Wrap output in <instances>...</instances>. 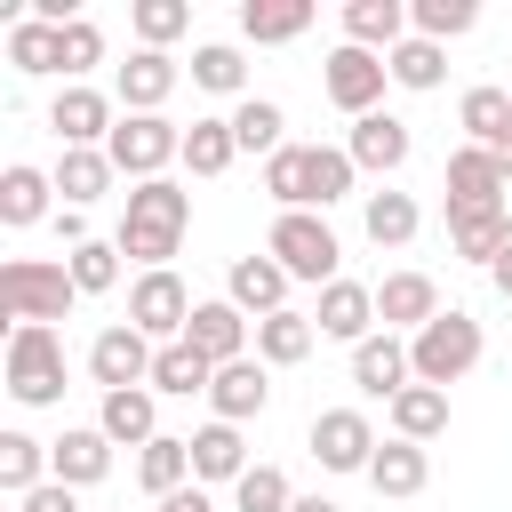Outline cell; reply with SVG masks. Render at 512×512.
Masks as SVG:
<instances>
[{
    "label": "cell",
    "mask_w": 512,
    "mask_h": 512,
    "mask_svg": "<svg viewBox=\"0 0 512 512\" xmlns=\"http://www.w3.org/2000/svg\"><path fill=\"white\" fill-rule=\"evenodd\" d=\"M240 472H248L240 424H200L192 432V480H240Z\"/></svg>",
    "instance_id": "31"
},
{
    "label": "cell",
    "mask_w": 512,
    "mask_h": 512,
    "mask_svg": "<svg viewBox=\"0 0 512 512\" xmlns=\"http://www.w3.org/2000/svg\"><path fill=\"white\" fill-rule=\"evenodd\" d=\"M264 256H272L288 280H312V288L344 280V272H336V264H344V248H336L328 216H312V208H280V216H272V232H264Z\"/></svg>",
    "instance_id": "4"
},
{
    "label": "cell",
    "mask_w": 512,
    "mask_h": 512,
    "mask_svg": "<svg viewBox=\"0 0 512 512\" xmlns=\"http://www.w3.org/2000/svg\"><path fill=\"white\" fill-rule=\"evenodd\" d=\"M192 80H200L208 96H240V80H248V64H240V48H224V40H208V48H192Z\"/></svg>",
    "instance_id": "45"
},
{
    "label": "cell",
    "mask_w": 512,
    "mask_h": 512,
    "mask_svg": "<svg viewBox=\"0 0 512 512\" xmlns=\"http://www.w3.org/2000/svg\"><path fill=\"white\" fill-rule=\"evenodd\" d=\"M120 168H112V152H72L64 144V160H56V192H64V208H88V200H104V184H112Z\"/></svg>",
    "instance_id": "36"
},
{
    "label": "cell",
    "mask_w": 512,
    "mask_h": 512,
    "mask_svg": "<svg viewBox=\"0 0 512 512\" xmlns=\"http://www.w3.org/2000/svg\"><path fill=\"white\" fill-rule=\"evenodd\" d=\"M408 368H416V384H440V392H448L456 376H472V368H480V320L448 304L432 328H416V336H408Z\"/></svg>",
    "instance_id": "5"
},
{
    "label": "cell",
    "mask_w": 512,
    "mask_h": 512,
    "mask_svg": "<svg viewBox=\"0 0 512 512\" xmlns=\"http://www.w3.org/2000/svg\"><path fill=\"white\" fill-rule=\"evenodd\" d=\"M176 56H160V48H136L128 64H120V112H160L168 96H176Z\"/></svg>",
    "instance_id": "19"
},
{
    "label": "cell",
    "mask_w": 512,
    "mask_h": 512,
    "mask_svg": "<svg viewBox=\"0 0 512 512\" xmlns=\"http://www.w3.org/2000/svg\"><path fill=\"white\" fill-rule=\"evenodd\" d=\"M152 360H160V344H152L144 328H128V320H112V328L88 344V376H96L104 392H136V384H152Z\"/></svg>",
    "instance_id": "8"
},
{
    "label": "cell",
    "mask_w": 512,
    "mask_h": 512,
    "mask_svg": "<svg viewBox=\"0 0 512 512\" xmlns=\"http://www.w3.org/2000/svg\"><path fill=\"white\" fill-rule=\"evenodd\" d=\"M392 432L416 440V448L440 440V432H448V392H440V384H408V392L392 400Z\"/></svg>",
    "instance_id": "30"
},
{
    "label": "cell",
    "mask_w": 512,
    "mask_h": 512,
    "mask_svg": "<svg viewBox=\"0 0 512 512\" xmlns=\"http://www.w3.org/2000/svg\"><path fill=\"white\" fill-rule=\"evenodd\" d=\"M312 312H272V320H256V360L264 368H296L304 352H312Z\"/></svg>",
    "instance_id": "29"
},
{
    "label": "cell",
    "mask_w": 512,
    "mask_h": 512,
    "mask_svg": "<svg viewBox=\"0 0 512 512\" xmlns=\"http://www.w3.org/2000/svg\"><path fill=\"white\" fill-rule=\"evenodd\" d=\"M96 432H104L112 448H152V440H160L152 384H136V392H104V408H96Z\"/></svg>",
    "instance_id": "18"
},
{
    "label": "cell",
    "mask_w": 512,
    "mask_h": 512,
    "mask_svg": "<svg viewBox=\"0 0 512 512\" xmlns=\"http://www.w3.org/2000/svg\"><path fill=\"white\" fill-rule=\"evenodd\" d=\"M208 384H216V368H208L192 344H160V360H152V392L192 400V392H208Z\"/></svg>",
    "instance_id": "38"
},
{
    "label": "cell",
    "mask_w": 512,
    "mask_h": 512,
    "mask_svg": "<svg viewBox=\"0 0 512 512\" xmlns=\"http://www.w3.org/2000/svg\"><path fill=\"white\" fill-rule=\"evenodd\" d=\"M224 288H232V304H240V312H256V320H272V312H288V272H280L272 256H240Z\"/></svg>",
    "instance_id": "24"
},
{
    "label": "cell",
    "mask_w": 512,
    "mask_h": 512,
    "mask_svg": "<svg viewBox=\"0 0 512 512\" xmlns=\"http://www.w3.org/2000/svg\"><path fill=\"white\" fill-rule=\"evenodd\" d=\"M184 224H192V192L176 184V176H152V184H136L128 192V216H120V256H136L144 272H168V256H176V240H184Z\"/></svg>",
    "instance_id": "1"
},
{
    "label": "cell",
    "mask_w": 512,
    "mask_h": 512,
    "mask_svg": "<svg viewBox=\"0 0 512 512\" xmlns=\"http://www.w3.org/2000/svg\"><path fill=\"white\" fill-rule=\"evenodd\" d=\"M112 472V440L96 432V424H72L64 440H48V480H64V488H96Z\"/></svg>",
    "instance_id": "16"
},
{
    "label": "cell",
    "mask_w": 512,
    "mask_h": 512,
    "mask_svg": "<svg viewBox=\"0 0 512 512\" xmlns=\"http://www.w3.org/2000/svg\"><path fill=\"white\" fill-rule=\"evenodd\" d=\"M128 24H136V40H144V48H160V56H168V40L192 24V8H184V0H136V8H128Z\"/></svg>",
    "instance_id": "44"
},
{
    "label": "cell",
    "mask_w": 512,
    "mask_h": 512,
    "mask_svg": "<svg viewBox=\"0 0 512 512\" xmlns=\"http://www.w3.org/2000/svg\"><path fill=\"white\" fill-rule=\"evenodd\" d=\"M376 320L384 328H432L440 320V288H432V272H392L384 288H376Z\"/></svg>",
    "instance_id": "17"
},
{
    "label": "cell",
    "mask_w": 512,
    "mask_h": 512,
    "mask_svg": "<svg viewBox=\"0 0 512 512\" xmlns=\"http://www.w3.org/2000/svg\"><path fill=\"white\" fill-rule=\"evenodd\" d=\"M112 168L120 176H136V184H152L168 160H184V128L168 120V112H120V128H112Z\"/></svg>",
    "instance_id": "7"
},
{
    "label": "cell",
    "mask_w": 512,
    "mask_h": 512,
    "mask_svg": "<svg viewBox=\"0 0 512 512\" xmlns=\"http://www.w3.org/2000/svg\"><path fill=\"white\" fill-rule=\"evenodd\" d=\"M232 136H240V152H288V112L272 104V96H240V112H232Z\"/></svg>",
    "instance_id": "35"
},
{
    "label": "cell",
    "mask_w": 512,
    "mask_h": 512,
    "mask_svg": "<svg viewBox=\"0 0 512 512\" xmlns=\"http://www.w3.org/2000/svg\"><path fill=\"white\" fill-rule=\"evenodd\" d=\"M232 160H240L232 120H192V128H184V168H192V176H224Z\"/></svg>",
    "instance_id": "37"
},
{
    "label": "cell",
    "mask_w": 512,
    "mask_h": 512,
    "mask_svg": "<svg viewBox=\"0 0 512 512\" xmlns=\"http://www.w3.org/2000/svg\"><path fill=\"white\" fill-rule=\"evenodd\" d=\"M448 248L472 264H496L512 248V216L504 208H448Z\"/></svg>",
    "instance_id": "23"
},
{
    "label": "cell",
    "mask_w": 512,
    "mask_h": 512,
    "mask_svg": "<svg viewBox=\"0 0 512 512\" xmlns=\"http://www.w3.org/2000/svg\"><path fill=\"white\" fill-rule=\"evenodd\" d=\"M8 392L24 408L64 400V336L56 328H8Z\"/></svg>",
    "instance_id": "6"
},
{
    "label": "cell",
    "mask_w": 512,
    "mask_h": 512,
    "mask_svg": "<svg viewBox=\"0 0 512 512\" xmlns=\"http://www.w3.org/2000/svg\"><path fill=\"white\" fill-rule=\"evenodd\" d=\"M96 64H104V32H96L88 16H72V24H64V80L80 88V72H96Z\"/></svg>",
    "instance_id": "47"
},
{
    "label": "cell",
    "mask_w": 512,
    "mask_h": 512,
    "mask_svg": "<svg viewBox=\"0 0 512 512\" xmlns=\"http://www.w3.org/2000/svg\"><path fill=\"white\" fill-rule=\"evenodd\" d=\"M352 152L344 144H288V152H272L264 160V192L280 200V208H336L344 192H352Z\"/></svg>",
    "instance_id": "2"
},
{
    "label": "cell",
    "mask_w": 512,
    "mask_h": 512,
    "mask_svg": "<svg viewBox=\"0 0 512 512\" xmlns=\"http://www.w3.org/2000/svg\"><path fill=\"white\" fill-rule=\"evenodd\" d=\"M376 448H384V440L368 432L360 408H320V416H312V456H320V472H368Z\"/></svg>",
    "instance_id": "11"
},
{
    "label": "cell",
    "mask_w": 512,
    "mask_h": 512,
    "mask_svg": "<svg viewBox=\"0 0 512 512\" xmlns=\"http://www.w3.org/2000/svg\"><path fill=\"white\" fill-rule=\"evenodd\" d=\"M456 120H464V136H472L480 152H496V144L512 136V88H464Z\"/></svg>",
    "instance_id": "33"
},
{
    "label": "cell",
    "mask_w": 512,
    "mask_h": 512,
    "mask_svg": "<svg viewBox=\"0 0 512 512\" xmlns=\"http://www.w3.org/2000/svg\"><path fill=\"white\" fill-rule=\"evenodd\" d=\"M48 128H56L72 152H104L112 128H120V112H112V96H96V88H64V96L48 104Z\"/></svg>",
    "instance_id": "12"
},
{
    "label": "cell",
    "mask_w": 512,
    "mask_h": 512,
    "mask_svg": "<svg viewBox=\"0 0 512 512\" xmlns=\"http://www.w3.org/2000/svg\"><path fill=\"white\" fill-rule=\"evenodd\" d=\"M408 24H416V40H464V32L480 24V8H472V0H416Z\"/></svg>",
    "instance_id": "41"
},
{
    "label": "cell",
    "mask_w": 512,
    "mask_h": 512,
    "mask_svg": "<svg viewBox=\"0 0 512 512\" xmlns=\"http://www.w3.org/2000/svg\"><path fill=\"white\" fill-rule=\"evenodd\" d=\"M64 264H72V288H80V296H104V288L120 280V248H112V240H88V248H72Z\"/></svg>",
    "instance_id": "46"
},
{
    "label": "cell",
    "mask_w": 512,
    "mask_h": 512,
    "mask_svg": "<svg viewBox=\"0 0 512 512\" xmlns=\"http://www.w3.org/2000/svg\"><path fill=\"white\" fill-rule=\"evenodd\" d=\"M312 328L336 336V344H368V336H376V288H360V280H328Z\"/></svg>",
    "instance_id": "15"
},
{
    "label": "cell",
    "mask_w": 512,
    "mask_h": 512,
    "mask_svg": "<svg viewBox=\"0 0 512 512\" xmlns=\"http://www.w3.org/2000/svg\"><path fill=\"white\" fill-rule=\"evenodd\" d=\"M344 152H352V168H368V176H392V168L408 160V120H392V112H368V120H352Z\"/></svg>",
    "instance_id": "20"
},
{
    "label": "cell",
    "mask_w": 512,
    "mask_h": 512,
    "mask_svg": "<svg viewBox=\"0 0 512 512\" xmlns=\"http://www.w3.org/2000/svg\"><path fill=\"white\" fill-rule=\"evenodd\" d=\"M448 208H504V168H496V152H480V144L448 152Z\"/></svg>",
    "instance_id": "21"
},
{
    "label": "cell",
    "mask_w": 512,
    "mask_h": 512,
    "mask_svg": "<svg viewBox=\"0 0 512 512\" xmlns=\"http://www.w3.org/2000/svg\"><path fill=\"white\" fill-rule=\"evenodd\" d=\"M40 472H48V448H40L32 432H0V488H8L16 504L40 488Z\"/></svg>",
    "instance_id": "39"
},
{
    "label": "cell",
    "mask_w": 512,
    "mask_h": 512,
    "mask_svg": "<svg viewBox=\"0 0 512 512\" xmlns=\"http://www.w3.org/2000/svg\"><path fill=\"white\" fill-rule=\"evenodd\" d=\"M288 512H336V504H328V496H296Z\"/></svg>",
    "instance_id": "51"
},
{
    "label": "cell",
    "mask_w": 512,
    "mask_h": 512,
    "mask_svg": "<svg viewBox=\"0 0 512 512\" xmlns=\"http://www.w3.org/2000/svg\"><path fill=\"white\" fill-rule=\"evenodd\" d=\"M232 504H240V512H288L296 496H288V472H280V464H248V472L232 480Z\"/></svg>",
    "instance_id": "43"
},
{
    "label": "cell",
    "mask_w": 512,
    "mask_h": 512,
    "mask_svg": "<svg viewBox=\"0 0 512 512\" xmlns=\"http://www.w3.org/2000/svg\"><path fill=\"white\" fill-rule=\"evenodd\" d=\"M240 32H248L256 48L304 40V32H312V0H240Z\"/></svg>",
    "instance_id": "25"
},
{
    "label": "cell",
    "mask_w": 512,
    "mask_h": 512,
    "mask_svg": "<svg viewBox=\"0 0 512 512\" xmlns=\"http://www.w3.org/2000/svg\"><path fill=\"white\" fill-rule=\"evenodd\" d=\"M400 24H408L400 0H344V40L368 48V56H376V48L392 56V48H400Z\"/></svg>",
    "instance_id": "26"
},
{
    "label": "cell",
    "mask_w": 512,
    "mask_h": 512,
    "mask_svg": "<svg viewBox=\"0 0 512 512\" xmlns=\"http://www.w3.org/2000/svg\"><path fill=\"white\" fill-rule=\"evenodd\" d=\"M384 64H392V80H400V88H416V96H424V88H440V72H448L440 40H400Z\"/></svg>",
    "instance_id": "42"
},
{
    "label": "cell",
    "mask_w": 512,
    "mask_h": 512,
    "mask_svg": "<svg viewBox=\"0 0 512 512\" xmlns=\"http://www.w3.org/2000/svg\"><path fill=\"white\" fill-rule=\"evenodd\" d=\"M416 224H424V216H416L408 192H368V240H376V248H408Z\"/></svg>",
    "instance_id": "40"
},
{
    "label": "cell",
    "mask_w": 512,
    "mask_h": 512,
    "mask_svg": "<svg viewBox=\"0 0 512 512\" xmlns=\"http://www.w3.org/2000/svg\"><path fill=\"white\" fill-rule=\"evenodd\" d=\"M424 480H432V456H424L416 440H384L376 464H368V488H376V496H416Z\"/></svg>",
    "instance_id": "27"
},
{
    "label": "cell",
    "mask_w": 512,
    "mask_h": 512,
    "mask_svg": "<svg viewBox=\"0 0 512 512\" xmlns=\"http://www.w3.org/2000/svg\"><path fill=\"white\" fill-rule=\"evenodd\" d=\"M264 400H272V384H264V360H232V368H216V384H208V408H216V424H248V416H264Z\"/></svg>",
    "instance_id": "22"
},
{
    "label": "cell",
    "mask_w": 512,
    "mask_h": 512,
    "mask_svg": "<svg viewBox=\"0 0 512 512\" xmlns=\"http://www.w3.org/2000/svg\"><path fill=\"white\" fill-rule=\"evenodd\" d=\"M160 512H216V496H208L200 480H184L176 496H160Z\"/></svg>",
    "instance_id": "49"
},
{
    "label": "cell",
    "mask_w": 512,
    "mask_h": 512,
    "mask_svg": "<svg viewBox=\"0 0 512 512\" xmlns=\"http://www.w3.org/2000/svg\"><path fill=\"white\" fill-rule=\"evenodd\" d=\"M48 192H56V176H40V168H24V160L0 168V224H16V232L40 224V216H48Z\"/></svg>",
    "instance_id": "28"
},
{
    "label": "cell",
    "mask_w": 512,
    "mask_h": 512,
    "mask_svg": "<svg viewBox=\"0 0 512 512\" xmlns=\"http://www.w3.org/2000/svg\"><path fill=\"white\" fill-rule=\"evenodd\" d=\"M184 344H192L208 368H232V360H248V312H240L232 296H224V304H192Z\"/></svg>",
    "instance_id": "13"
},
{
    "label": "cell",
    "mask_w": 512,
    "mask_h": 512,
    "mask_svg": "<svg viewBox=\"0 0 512 512\" xmlns=\"http://www.w3.org/2000/svg\"><path fill=\"white\" fill-rule=\"evenodd\" d=\"M496 168H504V184H512V136H504V144H496Z\"/></svg>",
    "instance_id": "52"
},
{
    "label": "cell",
    "mask_w": 512,
    "mask_h": 512,
    "mask_svg": "<svg viewBox=\"0 0 512 512\" xmlns=\"http://www.w3.org/2000/svg\"><path fill=\"white\" fill-rule=\"evenodd\" d=\"M384 80H392V64H384V56H368V48H352V40H344V48L320 64V88H328V104H336V112H352V120H368V112H376Z\"/></svg>",
    "instance_id": "9"
},
{
    "label": "cell",
    "mask_w": 512,
    "mask_h": 512,
    "mask_svg": "<svg viewBox=\"0 0 512 512\" xmlns=\"http://www.w3.org/2000/svg\"><path fill=\"white\" fill-rule=\"evenodd\" d=\"M184 320H192V288L176 272H144L128 288V328H144L152 344H184Z\"/></svg>",
    "instance_id": "10"
},
{
    "label": "cell",
    "mask_w": 512,
    "mask_h": 512,
    "mask_svg": "<svg viewBox=\"0 0 512 512\" xmlns=\"http://www.w3.org/2000/svg\"><path fill=\"white\" fill-rule=\"evenodd\" d=\"M16 512H80V504H72V488H64V480H40V488H32Z\"/></svg>",
    "instance_id": "48"
},
{
    "label": "cell",
    "mask_w": 512,
    "mask_h": 512,
    "mask_svg": "<svg viewBox=\"0 0 512 512\" xmlns=\"http://www.w3.org/2000/svg\"><path fill=\"white\" fill-rule=\"evenodd\" d=\"M8 64L16 72H64V32L40 24V16H16L8 24Z\"/></svg>",
    "instance_id": "34"
},
{
    "label": "cell",
    "mask_w": 512,
    "mask_h": 512,
    "mask_svg": "<svg viewBox=\"0 0 512 512\" xmlns=\"http://www.w3.org/2000/svg\"><path fill=\"white\" fill-rule=\"evenodd\" d=\"M488 280H496V296H504V304H512V248H504V256H496V264H488Z\"/></svg>",
    "instance_id": "50"
},
{
    "label": "cell",
    "mask_w": 512,
    "mask_h": 512,
    "mask_svg": "<svg viewBox=\"0 0 512 512\" xmlns=\"http://www.w3.org/2000/svg\"><path fill=\"white\" fill-rule=\"evenodd\" d=\"M136 480H144V496H176V488L192 480V440L160 432L152 448H136Z\"/></svg>",
    "instance_id": "32"
},
{
    "label": "cell",
    "mask_w": 512,
    "mask_h": 512,
    "mask_svg": "<svg viewBox=\"0 0 512 512\" xmlns=\"http://www.w3.org/2000/svg\"><path fill=\"white\" fill-rule=\"evenodd\" d=\"M352 384H360L368 400H384V408H392V400L416 384V368H408V344H400L392 328H384V336H368V344H352Z\"/></svg>",
    "instance_id": "14"
},
{
    "label": "cell",
    "mask_w": 512,
    "mask_h": 512,
    "mask_svg": "<svg viewBox=\"0 0 512 512\" xmlns=\"http://www.w3.org/2000/svg\"><path fill=\"white\" fill-rule=\"evenodd\" d=\"M0 304H8V320H16V328H56V320L80 304L72 264H48V256H8V264H0Z\"/></svg>",
    "instance_id": "3"
}]
</instances>
